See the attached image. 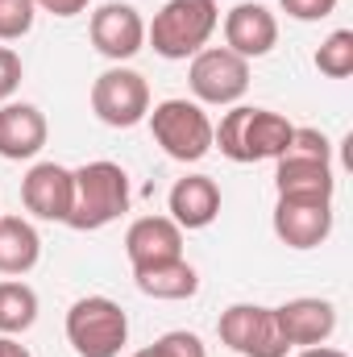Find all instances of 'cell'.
Segmentation results:
<instances>
[{
    "label": "cell",
    "instance_id": "cb8c5ba5",
    "mask_svg": "<svg viewBox=\"0 0 353 357\" xmlns=\"http://www.w3.org/2000/svg\"><path fill=\"white\" fill-rule=\"evenodd\" d=\"M154 349H158L163 357H208L204 341H200L195 333H187V328H171V333H163V337L154 341Z\"/></svg>",
    "mask_w": 353,
    "mask_h": 357
},
{
    "label": "cell",
    "instance_id": "5b68a950",
    "mask_svg": "<svg viewBox=\"0 0 353 357\" xmlns=\"http://www.w3.org/2000/svg\"><path fill=\"white\" fill-rule=\"evenodd\" d=\"M146 121H150V133L163 146V154L175 162H200L212 150V116L195 100L171 96V100L154 104Z\"/></svg>",
    "mask_w": 353,
    "mask_h": 357
},
{
    "label": "cell",
    "instance_id": "52a82bcc",
    "mask_svg": "<svg viewBox=\"0 0 353 357\" xmlns=\"http://www.w3.org/2000/svg\"><path fill=\"white\" fill-rule=\"evenodd\" d=\"M91 112L108 129H133L150 116V84L133 67H108L91 84Z\"/></svg>",
    "mask_w": 353,
    "mask_h": 357
},
{
    "label": "cell",
    "instance_id": "7c38bea8",
    "mask_svg": "<svg viewBox=\"0 0 353 357\" xmlns=\"http://www.w3.org/2000/svg\"><path fill=\"white\" fill-rule=\"evenodd\" d=\"M274 320H278V333L291 349L324 345L337 333V307H333V299H320V295H299V299L278 303Z\"/></svg>",
    "mask_w": 353,
    "mask_h": 357
},
{
    "label": "cell",
    "instance_id": "277c9868",
    "mask_svg": "<svg viewBox=\"0 0 353 357\" xmlns=\"http://www.w3.org/2000/svg\"><path fill=\"white\" fill-rule=\"evenodd\" d=\"M67 341L80 357H121L129 345V316L108 295H84L67 312Z\"/></svg>",
    "mask_w": 353,
    "mask_h": 357
},
{
    "label": "cell",
    "instance_id": "83f0119b",
    "mask_svg": "<svg viewBox=\"0 0 353 357\" xmlns=\"http://www.w3.org/2000/svg\"><path fill=\"white\" fill-rule=\"evenodd\" d=\"M0 357H29V349H25L17 337H4V333H0Z\"/></svg>",
    "mask_w": 353,
    "mask_h": 357
},
{
    "label": "cell",
    "instance_id": "4316f807",
    "mask_svg": "<svg viewBox=\"0 0 353 357\" xmlns=\"http://www.w3.org/2000/svg\"><path fill=\"white\" fill-rule=\"evenodd\" d=\"M33 4L50 17H80V13H88L91 0H33Z\"/></svg>",
    "mask_w": 353,
    "mask_h": 357
},
{
    "label": "cell",
    "instance_id": "f546056e",
    "mask_svg": "<svg viewBox=\"0 0 353 357\" xmlns=\"http://www.w3.org/2000/svg\"><path fill=\"white\" fill-rule=\"evenodd\" d=\"M129 357H163V354H158L154 345H146V349H137V354H129Z\"/></svg>",
    "mask_w": 353,
    "mask_h": 357
},
{
    "label": "cell",
    "instance_id": "ac0fdd59",
    "mask_svg": "<svg viewBox=\"0 0 353 357\" xmlns=\"http://www.w3.org/2000/svg\"><path fill=\"white\" fill-rule=\"evenodd\" d=\"M42 262V237L25 216H0V274L21 278Z\"/></svg>",
    "mask_w": 353,
    "mask_h": 357
},
{
    "label": "cell",
    "instance_id": "4fadbf2b",
    "mask_svg": "<svg viewBox=\"0 0 353 357\" xmlns=\"http://www.w3.org/2000/svg\"><path fill=\"white\" fill-rule=\"evenodd\" d=\"M225 46L233 54H241L246 63L266 59L278 46V17L258 4V0H241L225 13Z\"/></svg>",
    "mask_w": 353,
    "mask_h": 357
},
{
    "label": "cell",
    "instance_id": "7402d4cb",
    "mask_svg": "<svg viewBox=\"0 0 353 357\" xmlns=\"http://www.w3.org/2000/svg\"><path fill=\"white\" fill-rule=\"evenodd\" d=\"M38 21L33 0H0V42H21Z\"/></svg>",
    "mask_w": 353,
    "mask_h": 357
},
{
    "label": "cell",
    "instance_id": "2e32d148",
    "mask_svg": "<svg viewBox=\"0 0 353 357\" xmlns=\"http://www.w3.org/2000/svg\"><path fill=\"white\" fill-rule=\"evenodd\" d=\"M167 208L179 229H208L220 216V187L212 175H183L167 195Z\"/></svg>",
    "mask_w": 353,
    "mask_h": 357
},
{
    "label": "cell",
    "instance_id": "ffe728a7",
    "mask_svg": "<svg viewBox=\"0 0 353 357\" xmlns=\"http://www.w3.org/2000/svg\"><path fill=\"white\" fill-rule=\"evenodd\" d=\"M33 324H38V291L21 278H4L0 282V333L21 337Z\"/></svg>",
    "mask_w": 353,
    "mask_h": 357
},
{
    "label": "cell",
    "instance_id": "d4e9b609",
    "mask_svg": "<svg viewBox=\"0 0 353 357\" xmlns=\"http://www.w3.org/2000/svg\"><path fill=\"white\" fill-rule=\"evenodd\" d=\"M21 79H25V63H21V54L8 50V46H0V104H8V100L17 96Z\"/></svg>",
    "mask_w": 353,
    "mask_h": 357
},
{
    "label": "cell",
    "instance_id": "9c48e42d",
    "mask_svg": "<svg viewBox=\"0 0 353 357\" xmlns=\"http://www.w3.org/2000/svg\"><path fill=\"white\" fill-rule=\"evenodd\" d=\"M88 33H91V46L96 54H104L108 63H129L142 46H146V21L133 4L125 0H108L91 13L88 21Z\"/></svg>",
    "mask_w": 353,
    "mask_h": 357
},
{
    "label": "cell",
    "instance_id": "8992f818",
    "mask_svg": "<svg viewBox=\"0 0 353 357\" xmlns=\"http://www.w3.org/2000/svg\"><path fill=\"white\" fill-rule=\"evenodd\" d=\"M187 88L195 96V104L233 108L250 91V63L233 54L229 46H204L187 67Z\"/></svg>",
    "mask_w": 353,
    "mask_h": 357
},
{
    "label": "cell",
    "instance_id": "8fae6325",
    "mask_svg": "<svg viewBox=\"0 0 353 357\" xmlns=\"http://www.w3.org/2000/svg\"><path fill=\"white\" fill-rule=\"evenodd\" d=\"M71 195H75V178H71L67 167H59V162H33L25 171V178H21V204L38 220L67 225Z\"/></svg>",
    "mask_w": 353,
    "mask_h": 357
},
{
    "label": "cell",
    "instance_id": "5bb4252c",
    "mask_svg": "<svg viewBox=\"0 0 353 357\" xmlns=\"http://www.w3.org/2000/svg\"><path fill=\"white\" fill-rule=\"evenodd\" d=\"M46 137H50V125H46L38 104H25V100L0 104V158L29 162L42 154Z\"/></svg>",
    "mask_w": 353,
    "mask_h": 357
},
{
    "label": "cell",
    "instance_id": "603a6c76",
    "mask_svg": "<svg viewBox=\"0 0 353 357\" xmlns=\"http://www.w3.org/2000/svg\"><path fill=\"white\" fill-rule=\"evenodd\" d=\"M283 158H316V162H333V142H329L320 129H312V125H295L291 146H287Z\"/></svg>",
    "mask_w": 353,
    "mask_h": 357
},
{
    "label": "cell",
    "instance_id": "ba28073f",
    "mask_svg": "<svg viewBox=\"0 0 353 357\" xmlns=\"http://www.w3.org/2000/svg\"><path fill=\"white\" fill-rule=\"evenodd\" d=\"M216 333H220V345H229L237 357H287L291 354V345L278 333L274 307H262V303H233V307H225L220 320H216Z\"/></svg>",
    "mask_w": 353,
    "mask_h": 357
},
{
    "label": "cell",
    "instance_id": "6da1fadb",
    "mask_svg": "<svg viewBox=\"0 0 353 357\" xmlns=\"http://www.w3.org/2000/svg\"><path fill=\"white\" fill-rule=\"evenodd\" d=\"M295 125L274 112V108H254V104H233L220 125H212V146L229 162H262V158H283L291 146Z\"/></svg>",
    "mask_w": 353,
    "mask_h": 357
},
{
    "label": "cell",
    "instance_id": "7a4b0ae2",
    "mask_svg": "<svg viewBox=\"0 0 353 357\" xmlns=\"http://www.w3.org/2000/svg\"><path fill=\"white\" fill-rule=\"evenodd\" d=\"M71 178H75V195H71L67 225L75 233L108 229L112 220L129 212V175L121 162L96 158V162H84L80 171H71Z\"/></svg>",
    "mask_w": 353,
    "mask_h": 357
},
{
    "label": "cell",
    "instance_id": "f1b7e54d",
    "mask_svg": "<svg viewBox=\"0 0 353 357\" xmlns=\"http://www.w3.org/2000/svg\"><path fill=\"white\" fill-rule=\"evenodd\" d=\"M299 357H350V354H341L333 345H312V349H299Z\"/></svg>",
    "mask_w": 353,
    "mask_h": 357
},
{
    "label": "cell",
    "instance_id": "d6986e66",
    "mask_svg": "<svg viewBox=\"0 0 353 357\" xmlns=\"http://www.w3.org/2000/svg\"><path fill=\"white\" fill-rule=\"evenodd\" d=\"M133 282H137V291H142V295H150V299H167V303L191 299V295L200 291V274H195V266H191L187 258L133 270Z\"/></svg>",
    "mask_w": 353,
    "mask_h": 357
},
{
    "label": "cell",
    "instance_id": "30bf717a",
    "mask_svg": "<svg viewBox=\"0 0 353 357\" xmlns=\"http://www.w3.org/2000/svg\"><path fill=\"white\" fill-rule=\"evenodd\" d=\"M270 225L287 250H316L333 237V199H278Z\"/></svg>",
    "mask_w": 353,
    "mask_h": 357
},
{
    "label": "cell",
    "instance_id": "9a60e30c",
    "mask_svg": "<svg viewBox=\"0 0 353 357\" xmlns=\"http://www.w3.org/2000/svg\"><path fill=\"white\" fill-rule=\"evenodd\" d=\"M125 254H129L133 270L175 262V258H183V229L171 216H142L125 233Z\"/></svg>",
    "mask_w": 353,
    "mask_h": 357
},
{
    "label": "cell",
    "instance_id": "e0dca14e",
    "mask_svg": "<svg viewBox=\"0 0 353 357\" xmlns=\"http://www.w3.org/2000/svg\"><path fill=\"white\" fill-rule=\"evenodd\" d=\"M274 191L278 199H333L337 175L333 162L316 158H274Z\"/></svg>",
    "mask_w": 353,
    "mask_h": 357
},
{
    "label": "cell",
    "instance_id": "44dd1931",
    "mask_svg": "<svg viewBox=\"0 0 353 357\" xmlns=\"http://www.w3.org/2000/svg\"><path fill=\"white\" fill-rule=\"evenodd\" d=\"M316 71L329 79H350L353 75V29H333L320 50H316Z\"/></svg>",
    "mask_w": 353,
    "mask_h": 357
},
{
    "label": "cell",
    "instance_id": "484cf974",
    "mask_svg": "<svg viewBox=\"0 0 353 357\" xmlns=\"http://www.w3.org/2000/svg\"><path fill=\"white\" fill-rule=\"evenodd\" d=\"M278 8H283L291 21H303V25H312V21H324V17H333V13H337V0H278Z\"/></svg>",
    "mask_w": 353,
    "mask_h": 357
},
{
    "label": "cell",
    "instance_id": "3957f363",
    "mask_svg": "<svg viewBox=\"0 0 353 357\" xmlns=\"http://www.w3.org/2000/svg\"><path fill=\"white\" fill-rule=\"evenodd\" d=\"M216 25H220L216 0H167L146 25V42L154 46V54L183 63V59H195L212 42Z\"/></svg>",
    "mask_w": 353,
    "mask_h": 357
}]
</instances>
